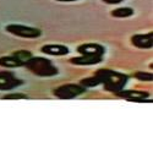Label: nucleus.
Returning <instances> with one entry per match:
<instances>
[{
  "label": "nucleus",
  "instance_id": "nucleus-3",
  "mask_svg": "<svg viewBox=\"0 0 153 153\" xmlns=\"http://www.w3.org/2000/svg\"><path fill=\"white\" fill-rule=\"evenodd\" d=\"M6 32L16 36L20 38H26V39H36L42 36V31L39 28L36 27H30V26H25L21 23H9L5 27Z\"/></svg>",
  "mask_w": 153,
  "mask_h": 153
},
{
  "label": "nucleus",
  "instance_id": "nucleus-11",
  "mask_svg": "<svg viewBox=\"0 0 153 153\" xmlns=\"http://www.w3.org/2000/svg\"><path fill=\"white\" fill-rule=\"evenodd\" d=\"M0 66L7 69H16V68H21L22 64L14 55H6V56H0Z\"/></svg>",
  "mask_w": 153,
  "mask_h": 153
},
{
  "label": "nucleus",
  "instance_id": "nucleus-16",
  "mask_svg": "<svg viewBox=\"0 0 153 153\" xmlns=\"http://www.w3.org/2000/svg\"><path fill=\"white\" fill-rule=\"evenodd\" d=\"M4 99H28V96L20 92H10L4 96Z\"/></svg>",
  "mask_w": 153,
  "mask_h": 153
},
{
  "label": "nucleus",
  "instance_id": "nucleus-1",
  "mask_svg": "<svg viewBox=\"0 0 153 153\" xmlns=\"http://www.w3.org/2000/svg\"><path fill=\"white\" fill-rule=\"evenodd\" d=\"M96 75L100 81V85L104 86V90L111 93H118L127 83V76L125 74L113 71L108 69H102L96 71Z\"/></svg>",
  "mask_w": 153,
  "mask_h": 153
},
{
  "label": "nucleus",
  "instance_id": "nucleus-14",
  "mask_svg": "<svg viewBox=\"0 0 153 153\" xmlns=\"http://www.w3.org/2000/svg\"><path fill=\"white\" fill-rule=\"evenodd\" d=\"M80 85L83 86L86 90L87 88H91V87H97L100 85V81L98 79V76L94 74V76H92V77H87V79H83L80 81Z\"/></svg>",
  "mask_w": 153,
  "mask_h": 153
},
{
  "label": "nucleus",
  "instance_id": "nucleus-13",
  "mask_svg": "<svg viewBox=\"0 0 153 153\" xmlns=\"http://www.w3.org/2000/svg\"><path fill=\"white\" fill-rule=\"evenodd\" d=\"M14 55L21 64H22V66L25 65V64H26L32 56H33V54L30 52V50H26V49H22V50H16V52L12 54Z\"/></svg>",
  "mask_w": 153,
  "mask_h": 153
},
{
  "label": "nucleus",
  "instance_id": "nucleus-6",
  "mask_svg": "<svg viewBox=\"0 0 153 153\" xmlns=\"http://www.w3.org/2000/svg\"><path fill=\"white\" fill-rule=\"evenodd\" d=\"M131 43L138 49H151L153 47V32L134 34L131 37Z\"/></svg>",
  "mask_w": 153,
  "mask_h": 153
},
{
  "label": "nucleus",
  "instance_id": "nucleus-8",
  "mask_svg": "<svg viewBox=\"0 0 153 153\" xmlns=\"http://www.w3.org/2000/svg\"><path fill=\"white\" fill-rule=\"evenodd\" d=\"M77 52L81 55H96V56H103L105 53V49L103 45L98 43H85L77 47Z\"/></svg>",
  "mask_w": 153,
  "mask_h": 153
},
{
  "label": "nucleus",
  "instance_id": "nucleus-4",
  "mask_svg": "<svg viewBox=\"0 0 153 153\" xmlns=\"http://www.w3.org/2000/svg\"><path fill=\"white\" fill-rule=\"evenodd\" d=\"M86 92V88L80 83H66L56 87L53 94L59 99H74Z\"/></svg>",
  "mask_w": 153,
  "mask_h": 153
},
{
  "label": "nucleus",
  "instance_id": "nucleus-9",
  "mask_svg": "<svg viewBox=\"0 0 153 153\" xmlns=\"http://www.w3.org/2000/svg\"><path fill=\"white\" fill-rule=\"evenodd\" d=\"M41 52L47 55L62 56V55H68L70 53V50L66 45H62V44H45L41 48Z\"/></svg>",
  "mask_w": 153,
  "mask_h": 153
},
{
  "label": "nucleus",
  "instance_id": "nucleus-17",
  "mask_svg": "<svg viewBox=\"0 0 153 153\" xmlns=\"http://www.w3.org/2000/svg\"><path fill=\"white\" fill-rule=\"evenodd\" d=\"M124 0H103V3H105L108 5H117V4H120Z\"/></svg>",
  "mask_w": 153,
  "mask_h": 153
},
{
  "label": "nucleus",
  "instance_id": "nucleus-15",
  "mask_svg": "<svg viewBox=\"0 0 153 153\" xmlns=\"http://www.w3.org/2000/svg\"><path fill=\"white\" fill-rule=\"evenodd\" d=\"M135 77L138 80V81H145V82H148L153 80V75L152 72H145V71H137L135 74Z\"/></svg>",
  "mask_w": 153,
  "mask_h": 153
},
{
  "label": "nucleus",
  "instance_id": "nucleus-7",
  "mask_svg": "<svg viewBox=\"0 0 153 153\" xmlns=\"http://www.w3.org/2000/svg\"><path fill=\"white\" fill-rule=\"evenodd\" d=\"M117 96L127 99V100H131V102H152V99L149 100V93L145 92V91H136V90H129V91H125L124 88L121 91H119L117 93Z\"/></svg>",
  "mask_w": 153,
  "mask_h": 153
},
{
  "label": "nucleus",
  "instance_id": "nucleus-5",
  "mask_svg": "<svg viewBox=\"0 0 153 153\" xmlns=\"http://www.w3.org/2000/svg\"><path fill=\"white\" fill-rule=\"evenodd\" d=\"M22 80L17 79L11 71H0V91H11L14 88L21 86Z\"/></svg>",
  "mask_w": 153,
  "mask_h": 153
},
{
  "label": "nucleus",
  "instance_id": "nucleus-18",
  "mask_svg": "<svg viewBox=\"0 0 153 153\" xmlns=\"http://www.w3.org/2000/svg\"><path fill=\"white\" fill-rule=\"evenodd\" d=\"M55 1H60V3H72V1H79V0H55Z\"/></svg>",
  "mask_w": 153,
  "mask_h": 153
},
{
  "label": "nucleus",
  "instance_id": "nucleus-12",
  "mask_svg": "<svg viewBox=\"0 0 153 153\" xmlns=\"http://www.w3.org/2000/svg\"><path fill=\"white\" fill-rule=\"evenodd\" d=\"M110 15L115 19H126V17H131L134 15V9L131 7H118L115 10H113L110 12Z\"/></svg>",
  "mask_w": 153,
  "mask_h": 153
},
{
  "label": "nucleus",
  "instance_id": "nucleus-10",
  "mask_svg": "<svg viewBox=\"0 0 153 153\" xmlns=\"http://www.w3.org/2000/svg\"><path fill=\"white\" fill-rule=\"evenodd\" d=\"M103 60V56H96V55H80V56H75L70 59V62L74 65H79V66H90V65H96L99 64Z\"/></svg>",
  "mask_w": 153,
  "mask_h": 153
},
{
  "label": "nucleus",
  "instance_id": "nucleus-2",
  "mask_svg": "<svg viewBox=\"0 0 153 153\" xmlns=\"http://www.w3.org/2000/svg\"><path fill=\"white\" fill-rule=\"evenodd\" d=\"M23 66L39 77H53L59 74V70L53 61L43 56H32Z\"/></svg>",
  "mask_w": 153,
  "mask_h": 153
}]
</instances>
